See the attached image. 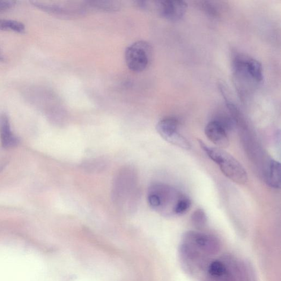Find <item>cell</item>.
<instances>
[{
    "label": "cell",
    "instance_id": "6da1fadb",
    "mask_svg": "<svg viewBox=\"0 0 281 281\" xmlns=\"http://www.w3.org/2000/svg\"><path fill=\"white\" fill-rule=\"evenodd\" d=\"M137 175L134 169L125 167L116 175L112 187V200L124 211L134 210L137 205L139 194Z\"/></svg>",
    "mask_w": 281,
    "mask_h": 281
},
{
    "label": "cell",
    "instance_id": "7a4b0ae2",
    "mask_svg": "<svg viewBox=\"0 0 281 281\" xmlns=\"http://www.w3.org/2000/svg\"><path fill=\"white\" fill-rule=\"evenodd\" d=\"M186 196L168 184L157 183L148 191L147 201L154 211L165 217H172L176 216L177 206Z\"/></svg>",
    "mask_w": 281,
    "mask_h": 281
},
{
    "label": "cell",
    "instance_id": "3957f363",
    "mask_svg": "<svg viewBox=\"0 0 281 281\" xmlns=\"http://www.w3.org/2000/svg\"><path fill=\"white\" fill-rule=\"evenodd\" d=\"M198 142L205 153L216 162L227 178L240 184L247 182L248 177L245 168L232 155L219 148L207 145L202 140L199 139Z\"/></svg>",
    "mask_w": 281,
    "mask_h": 281
},
{
    "label": "cell",
    "instance_id": "277c9868",
    "mask_svg": "<svg viewBox=\"0 0 281 281\" xmlns=\"http://www.w3.org/2000/svg\"><path fill=\"white\" fill-rule=\"evenodd\" d=\"M152 56L153 49L150 43L145 41H138L126 50L125 60L130 71L140 73L150 65Z\"/></svg>",
    "mask_w": 281,
    "mask_h": 281
},
{
    "label": "cell",
    "instance_id": "5b68a950",
    "mask_svg": "<svg viewBox=\"0 0 281 281\" xmlns=\"http://www.w3.org/2000/svg\"><path fill=\"white\" fill-rule=\"evenodd\" d=\"M179 123L174 117H167L157 124L156 129L160 136L166 142L183 150H190L189 140L179 132Z\"/></svg>",
    "mask_w": 281,
    "mask_h": 281
},
{
    "label": "cell",
    "instance_id": "8992f818",
    "mask_svg": "<svg viewBox=\"0 0 281 281\" xmlns=\"http://www.w3.org/2000/svg\"><path fill=\"white\" fill-rule=\"evenodd\" d=\"M183 242L191 244L206 255L216 254L220 247L219 241L216 237L195 231L184 234Z\"/></svg>",
    "mask_w": 281,
    "mask_h": 281
},
{
    "label": "cell",
    "instance_id": "52a82bcc",
    "mask_svg": "<svg viewBox=\"0 0 281 281\" xmlns=\"http://www.w3.org/2000/svg\"><path fill=\"white\" fill-rule=\"evenodd\" d=\"M233 67L237 75H240L254 83H260L263 80L262 65L254 59L238 57L234 61Z\"/></svg>",
    "mask_w": 281,
    "mask_h": 281
},
{
    "label": "cell",
    "instance_id": "ba28073f",
    "mask_svg": "<svg viewBox=\"0 0 281 281\" xmlns=\"http://www.w3.org/2000/svg\"><path fill=\"white\" fill-rule=\"evenodd\" d=\"M154 3V9L162 17L171 21H178L182 18L188 7V4L181 0H169Z\"/></svg>",
    "mask_w": 281,
    "mask_h": 281
},
{
    "label": "cell",
    "instance_id": "9c48e42d",
    "mask_svg": "<svg viewBox=\"0 0 281 281\" xmlns=\"http://www.w3.org/2000/svg\"><path fill=\"white\" fill-rule=\"evenodd\" d=\"M228 128L220 120L213 121L206 125L205 134L214 145L219 147L226 148L229 145Z\"/></svg>",
    "mask_w": 281,
    "mask_h": 281
},
{
    "label": "cell",
    "instance_id": "30bf717a",
    "mask_svg": "<svg viewBox=\"0 0 281 281\" xmlns=\"http://www.w3.org/2000/svg\"><path fill=\"white\" fill-rule=\"evenodd\" d=\"M0 138L3 146L6 149L16 147L19 143L18 138L11 131L8 116L4 113L0 114Z\"/></svg>",
    "mask_w": 281,
    "mask_h": 281
},
{
    "label": "cell",
    "instance_id": "8fae6325",
    "mask_svg": "<svg viewBox=\"0 0 281 281\" xmlns=\"http://www.w3.org/2000/svg\"><path fill=\"white\" fill-rule=\"evenodd\" d=\"M264 179L270 187L279 189L280 188V165L274 159H270L266 165Z\"/></svg>",
    "mask_w": 281,
    "mask_h": 281
},
{
    "label": "cell",
    "instance_id": "7c38bea8",
    "mask_svg": "<svg viewBox=\"0 0 281 281\" xmlns=\"http://www.w3.org/2000/svg\"><path fill=\"white\" fill-rule=\"evenodd\" d=\"M0 31H11L17 33L23 34L26 31L25 26L21 22L10 20L0 19Z\"/></svg>",
    "mask_w": 281,
    "mask_h": 281
},
{
    "label": "cell",
    "instance_id": "4fadbf2b",
    "mask_svg": "<svg viewBox=\"0 0 281 281\" xmlns=\"http://www.w3.org/2000/svg\"><path fill=\"white\" fill-rule=\"evenodd\" d=\"M207 270L211 278H216L224 274L226 270V266L223 262L214 261L209 264Z\"/></svg>",
    "mask_w": 281,
    "mask_h": 281
},
{
    "label": "cell",
    "instance_id": "5bb4252c",
    "mask_svg": "<svg viewBox=\"0 0 281 281\" xmlns=\"http://www.w3.org/2000/svg\"><path fill=\"white\" fill-rule=\"evenodd\" d=\"M191 220L194 225L198 228L204 227L207 222V218L204 211L202 209H198L192 214Z\"/></svg>",
    "mask_w": 281,
    "mask_h": 281
},
{
    "label": "cell",
    "instance_id": "9a60e30c",
    "mask_svg": "<svg viewBox=\"0 0 281 281\" xmlns=\"http://www.w3.org/2000/svg\"><path fill=\"white\" fill-rule=\"evenodd\" d=\"M16 3V2L10 1H10L9 0H7V1H5V0L0 1V11L9 10L12 8V7L15 5Z\"/></svg>",
    "mask_w": 281,
    "mask_h": 281
},
{
    "label": "cell",
    "instance_id": "2e32d148",
    "mask_svg": "<svg viewBox=\"0 0 281 281\" xmlns=\"http://www.w3.org/2000/svg\"><path fill=\"white\" fill-rule=\"evenodd\" d=\"M3 59V56L2 54V51L1 49H0V61H2Z\"/></svg>",
    "mask_w": 281,
    "mask_h": 281
}]
</instances>
